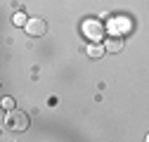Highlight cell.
<instances>
[{"mask_svg": "<svg viewBox=\"0 0 149 142\" xmlns=\"http://www.w3.org/2000/svg\"><path fill=\"white\" fill-rule=\"evenodd\" d=\"M7 126L14 130V133H22L29 128V116L24 111H17V109H10V116H7Z\"/></svg>", "mask_w": 149, "mask_h": 142, "instance_id": "1", "label": "cell"}, {"mask_svg": "<svg viewBox=\"0 0 149 142\" xmlns=\"http://www.w3.org/2000/svg\"><path fill=\"white\" fill-rule=\"evenodd\" d=\"M24 29H26V33H29V36L38 38V36H43V33L47 31V24H45L43 19H26Z\"/></svg>", "mask_w": 149, "mask_h": 142, "instance_id": "2", "label": "cell"}, {"mask_svg": "<svg viewBox=\"0 0 149 142\" xmlns=\"http://www.w3.org/2000/svg\"><path fill=\"white\" fill-rule=\"evenodd\" d=\"M85 33H88L90 40H97L100 36H102V26L97 22H85Z\"/></svg>", "mask_w": 149, "mask_h": 142, "instance_id": "3", "label": "cell"}, {"mask_svg": "<svg viewBox=\"0 0 149 142\" xmlns=\"http://www.w3.org/2000/svg\"><path fill=\"white\" fill-rule=\"evenodd\" d=\"M121 47H123V43H121L118 38H111V40H107V45H104L107 52H118Z\"/></svg>", "mask_w": 149, "mask_h": 142, "instance_id": "4", "label": "cell"}, {"mask_svg": "<svg viewBox=\"0 0 149 142\" xmlns=\"http://www.w3.org/2000/svg\"><path fill=\"white\" fill-rule=\"evenodd\" d=\"M102 52H104L102 45H90V47H88V55H90V57H102Z\"/></svg>", "mask_w": 149, "mask_h": 142, "instance_id": "5", "label": "cell"}, {"mask_svg": "<svg viewBox=\"0 0 149 142\" xmlns=\"http://www.w3.org/2000/svg\"><path fill=\"white\" fill-rule=\"evenodd\" d=\"M26 19H29V17H26L24 12H17V14H14V24H17V26H24Z\"/></svg>", "mask_w": 149, "mask_h": 142, "instance_id": "6", "label": "cell"}, {"mask_svg": "<svg viewBox=\"0 0 149 142\" xmlns=\"http://www.w3.org/2000/svg\"><path fill=\"white\" fill-rule=\"evenodd\" d=\"M0 106H3V109H14V100H12V97H5Z\"/></svg>", "mask_w": 149, "mask_h": 142, "instance_id": "7", "label": "cell"}, {"mask_svg": "<svg viewBox=\"0 0 149 142\" xmlns=\"http://www.w3.org/2000/svg\"><path fill=\"white\" fill-rule=\"evenodd\" d=\"M5 118V111H3V106H0V121H3Z\"/></svg>", "mask_w": 149, "mask_h": 142, "instance_id": "8", "label": "cell"}]
</instances>
